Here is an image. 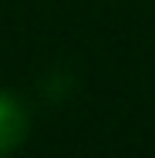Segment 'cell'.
I'll return each mask as SVG.
<instances>
[{
  "instance_id": "obj_1",
  "label": "cell",
  "mask_w": 155,
  "mask_h": 158,
  "mask_svg": "<svg viewBox=\"0 0 155 158\" xmlns=\"http://www.w3.org/2000/svg\"><path fill=\"white\" fill-rule=\"evenodd\" d=\"M27 128H31V118H27V108L20 104V98L0 91V155L17 152L27 138Z\"/></svg>"
}]
</instances>
